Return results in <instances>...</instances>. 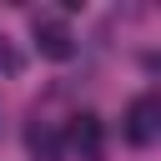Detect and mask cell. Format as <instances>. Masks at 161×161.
<instances>
[{"instance_id": "6da1fadb", "label": "cell", "mask_w": 161, "mask_h": 161, "mask_svg": "<svg viewBox=\"0 0 161 161\" xmlns=\"http://www.w3.org/2000/svg\"><path fill=\"white\" fill-rule=\"evenodd\" d=\"M65 146H70L80 161H101V151H106V126H101V116H96V111L70 116V126H65Z\"/></svg>"}, {"instance_id": "7a4b0ae2", "label": "cell", "mask_w": 161, "mask_h": 161, "mask_svg": "<svg viewBox=\"0 0 161 161\" xmlns=\"http://www.w3.org/2000/svg\"><path fill=\"white\" fill-rule=\"evenodd\" d=\"M161 136V101L156 96H136L126 106V141L131 146H151Z\"/></svg>"}, {"instance_id": "3957f363", "label": "cell", "mask_w": 161, "mask_h": 161, "mask_svg": "<svg viewBox=\"0 0 161 161\" xmlns=\"http://www.w3.org/2000/svg\"><path fill=\"white\" fill-rule=\"evenodd\" d=\"M35 45H40V55L45 60H70L75 55V35H70V25L65 20H35Z\"/></svg>"}, {"instance_id": "277c9868", "label": "cell", "mask_w": 161, "mask_h": 161, "mask_svg": "<svg viewBox=\"0 0 161 161\" xmlns=\"http://www.w3.org/2000/svg\"><path fill=\"white\" fill-rule=\"evenodd\" d=\"M25 146H30V156H35V161H60V131H55V126H45V121H30Z\"/></svg>"}, {"instance_id": "5b68a950", "label": "cell", "mask_w": 161, "mask_h": 161, "mask_svg": "<svg viewBox=\"0 0 161 161\" xmlns=\"http://www.w3.org/2000/svg\"><path fill=\"white\" fill-rule=\"evenodd\" d=\"M20 65H25V55L10 45V35H0V75H20Z\"/></svg>"}]
</instances>
